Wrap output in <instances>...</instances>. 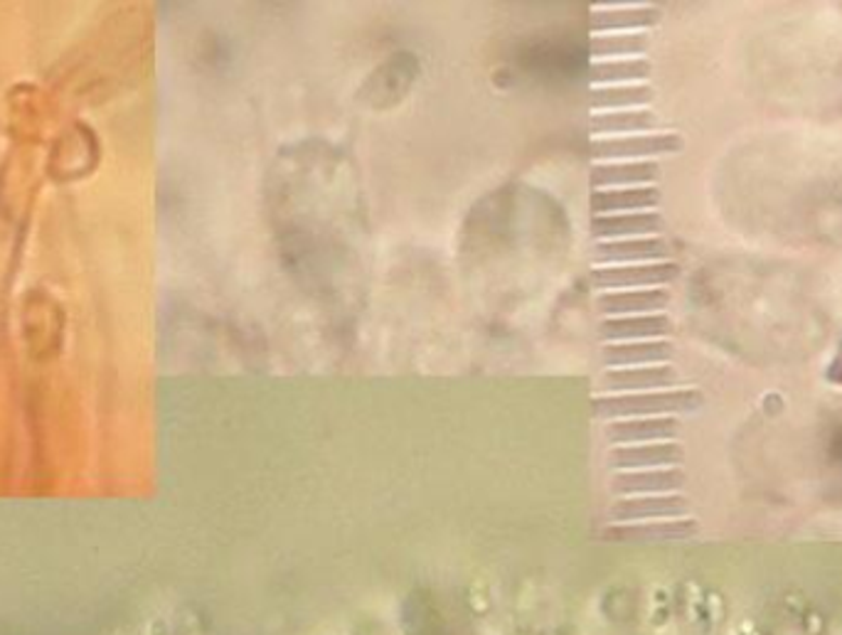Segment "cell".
Returning a JSON list of instances; mask_svg holds the SVG:
<instances>
[{
	"label": "cell",
	"instance_id": "obj_1",
	"mask_svg": "<svg viewBox=\"0 0 842 635\" xmlns=\"http://www.w3.org/2000/svg\"><path fill=\"white\" fill-rule=\"evenodd\" d=\"M700 406L702 394L694 389H665V392L597 397L591 410L599 419H646V416L694 412Z\"/></svg>",
	"mask_w": 842,
	"mask_h": 635
},
{
	"label": "cell",
	"instance_id": "obj_2",
	"mask_svg": "<svg viewBox=\"0 0 842 635\" xmlns=\"http://www.w3.org/2000/svg\"><path fill=\"white\" fill-rule=\"evenodd\" d=\"M682 148V139L675 133H643V135H616V139H599L591 143L594 160H621V158H651L667 156Z\"/></svg>",
	"mask_w": 842,
	"mask_h": 635
},
{
	"label": "cell",
	"instance_id": "obj_3",
	"mask_svg": "<svg viewBox=\"0 0 842 635\" xmlns=\"http://www.w3.org/2000/svg\"><path fill=\"white\" fill-rule=\"evenodd\" d=\"M680 276V267L673 261H655V264H626V267H599L594 269V281L599 288L613 291H638V288H661Z\"/></svg>",
	"mask_w": 842,
	"mask_h": 635
},
{
	"label": "cell",
	"instance_id": "obj_4",
	"mask_svg": "<svg viewBox=\"0 0 842 635\" xmlns=\"http://www.w3.org/2000/svg\"><path fill=\"white\" fill-rule=\"evenodd\" d=\"M690 505L680 495H643L626 497V501L613 503L611 520L621 524L628 522H653V520H675V517L688 515Z\"/></svg>",
	"mask_w": 842,
	"mask_h": 635
},
{
	"label": "cell",
	"instance_id": "obj_5",
	"mask_svg": "<svg viewBox=\"0 0 842 635\" xmlns=\"http://www.w3.org/2000/svg\"><path fill=\"white\" fill-rule=\"evenodd\" d=\"M594 257L599 264H655V261H671V247L658 237L609 239L594 247Z\"/></svg>",
	"mask_w": 842,
	"mask_h": 635
},
{
	"label": "cell",
	"instance_id": "obj_6",
	"mask_svg": "<svg viewBox=\"0 0 842 635\" xmlns=\"http://www.w3.org/2000/svg\"><path fill=\"white\" fill-rule=\"evenodd\" d=\"M680 383V375L671 365H648V367H626V370H609L603 375L601 387L607 392H658V389H671Z\"/></svg>",
	"mask_w": 842,
	"mask_h": 635
},
{
	"label": "cell",
	"instance_id": "obj_7",
	"mask_svg": "<svg viewBox=\"0 0 842 635\" xmlns=\"http://www.w3.org/2000/svg\"><path fill=\"white\" fill-rule=\"evenodd\" d=\"M680 426L671 416H646V419H621L607 426V439L616 446H638L646 441H673Z\"/></svg>",
	"mask_w": 842,
	"mask_h": 635
},
{
	"label": "cell",
	"instance_id": "obj_8",
	"mask_svg": "<svg viewBox=\"0 0 842 635\" xmlns=\"http://www.w3.org/2000/svg\"><path fill=\"white\" fill-rule=\"evenodd\" d=\"M601 338L607 342H638V340H665L673 333L667 315H624L607 318L601 323Z\"/></svg>",
	"mask_w": 842,
	"mask_h": 635
},
{
	"label": "cell",
	"instance_id": "obj_9",
	"mask_svg": "<svg viewBox=\"0 0 842 635\" xmlns=\"http://www.w3.org/2000/svg\"><path fill=\"white\" fill-rule=\"evenodd\" d=\"M601 358L609 367H648L663 365L673 358V345L665 340H638V342H607Z\"/></svg>",
	"mask_w": 842,
	"mask_h": 635
},
{
	"label": "cell",
	"instance_id": "obj_10",
	"mask_svg": "<svg viewBox=\"0 0 842 635\" xmlns=\"http://www.w3.org/2000/svg\"><path fill=\"white\" fill-rule=\"evenodd\" d=\"M663 220L658 212H626V215H597L591 222V234L601 242L634 239L658 234Z\"/></svg>",
	"mask_w": 842,
	"mask_h": 635
},
{
	"label": "cell",
	"instance_id": "obj_11",
	"mask_svg": "<svg viewBox=\"0 0 842 635\" xmlns=\"http://www.w3.org/2000/svg\"><path fill=\"white\" fill-rule=\"evenodd\" d=\"M661 168L653 160H624V163H599L591 170L594 190H616L618 185L648 187L658 183Z\"/></svg>",
	"mask_w": 842,
	"mask_h": 635
},
{
	"label": "cell",
	"instance_id": "obj_12",
	"mask_svg": "<svg viewBox=\"0 0 842 635\" xmlns=\"http://www.w3.org/2000/svg\"><path fill=\"white\" fill-rule=\"evenodd\" d=\"M661 203L658 187H616V190H594L591 210L594 215H626V212H651V207Z\"/></svg>",
	"mask_w": 842,
	"mask_h": 635
},
{
	"label": "cell",
	"instance_id": "obj_13",
	"mask_svg": "<svg viewBox=\"0 0 842 635\" xmlns=\"http://www.w3.org/2000/svg\"><path fill=\"white\" fill-rule=\"evenodd\" d=\"M671 301V294L665 288H638V291H613L599 296V311L624 318V315H653L655 311Z\"/></svg>",
	"mask_w": 842,
	"mask_h": 635
},
{
	"label": "cell",
	"instance_id": "obj_14",
	"mask_svg": "<svg viewBox=\"0 0 842 635\" xmlns=\"http://www.w3.org/2000/svg\"><path fill=\"white\" fill-rule=\"evenodd\" d=\"M682 461V449L673 441L665 443H638V446H616L609 453L613 468H658L675 466Z\"/></svg>",
	"mask_w": 842,
	"mask_h": 635
},
{
	"label": "cell",
	"instance_id": "obj_15",
	"mask_svg": "<svg viewBox=\"0 0 842 635\" xmlns=\"http://www.w3.org/2000/svg\"><path fill=\"white\" fill-rule=\"evenodd\" d=\"M685 476L677 468L665 470H636V474H618L613 478V490L621 495H640V493H671L682 488Z\"/></svg>",
	"mask_w": 842,
	"mask_h": 635
},
{
	"label": "cell",
	"instance_id": "obj_16",
	"mask_svg": "<svg viewBox=\"0 0 842 635\" xmlns=\"http://www.w3.org/2000/svg\"><path fill=\"white\" fill-rule=\"evenodd\" d=\"M698 532L692 520H653V522H628L611 528L607 537L613 540H685Z\"/></svg>",
	"mask_w": 842,
	"mask_h": 635
},
{
	"label": "cell",
	"instance_id": "obj_17",
	"mask_svg": "<svg viewBox=\"0 0 842 635\" xmlns=\"http://www.w3.org/2000/svg\"><path fill=\"white\" fill-rule=\"evenodd\" d=\"M661 21L655 8H607L591 15L594 33H613V30H643Z\"/></svg>",
	"mask_w": 842,
	"mask_h": 635
},
{
	"label": "cell",
	"instance_id": "obj_18",
	"mask_svg": "<svg viewBox=\"0 0 842 635\" xmlns=\"http://www.w3.org/2000/svg\"><path fill=\"white\" fill-rule=\"evenodd\" d=\"M658 129V116L648 108H624V112L594 114L591 131L601 133H638Z\"/></svg>",
	"mask_w": 842,
	"mask_h": 635
},
{
	"label": "cell",
	"instance_id": "obj_19",
	"mask_svg": "<svg viewBox=\"0 0 842 635\" xmlns=\"http://www.w3.org/2000/svg\"><path fill=\"white\" fill-rule=\"evenodd\" d=\"M651 102H653V89L648 85L597 87L591 92V106L597 114L624 112V106H646Z\"/></svg>",
	"mask_w": 842,
	"mask_h": 635
},
{
	"label": "cell",
	"instance_id": "obj_20",
	"mask_svg": "<svg viewBox=\"0 0 842 635\" xmlns=\"http://www.w3.org/2000/svg\"><path fill=\"white\" fill-rule=\"evenodd\" d=\"M594 85H618V81H646L651 77V65L646 60L628 57V60H599L589 69Z\"/></svg>",
	"mask_w": 842,
	"mask_h": 635
},
{
	"label": "cell",
	"instance_id": "obj_21",
	"mask_svg": "<svg viewBox=\"0 0 842 635\" xmlns=\"http://www.w3.org/2000/svg\"><path fill=\"white\" fill-rule=\"evenodd\" d=\"M648 50V35L643 33H621V35H597L591 40V54L599 60H621L628 54H640Z\"/></svg>",
	"mask_w": 842,
	"mask_h": 635
}]
</instances>
